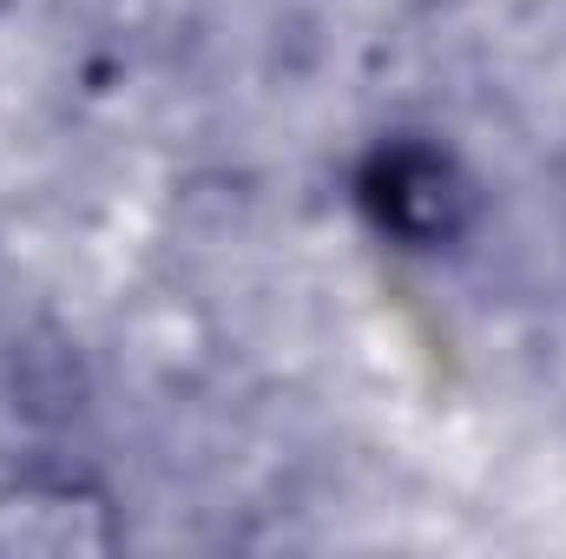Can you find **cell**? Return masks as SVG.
<instances>
[{"label": "cell", "mask_w": 566, "mask_h": 559, "mask_svg": "<svg viewBox=\"0 0 566 559\" xmlns=\"http://www.w3.org/2000/svg\"><path fill=\"white\" fill-rule=\"evenodd\" d=\"M356 204L402 251H448L474 231L481 191H474V178L461 171L454 151H441L428 139H389L363 158Z\"/></svg>", "instance_id": "6da1fadb"}]
</instances>
